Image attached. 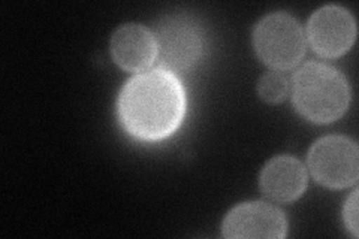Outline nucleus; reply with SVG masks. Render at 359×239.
Masks as SVG:
<instances>
[{"mask_svg": "<svg viewBox=\"0 0 359 239\" xmlns=\"http://www.w3.org/2000/svg\"><path fill=\"white\" fill-rule=\"evenodd\" d=\"M186 95L178 78L166 69H153L132 78L118 97L120 121L132 136L159 141L183 121Z\"/></svg>", "mask_w": 359, "mask_h": 239, "instance_id": "f257e3e1", "label": "nucleus"}, {"mask_svg": "<svg viewBox=\"0 0 359 239\" xmlns=\"http://www.w3.org/2000/svg\"><path fill=\"white\" fill-rule=\"evenodd\" d=\"M292 84L294 104L301 116L310 121H335L349 107V83L331 66L307 63L295 74Z\"/></svg>", "mask_w": 359, "mask_h": 239, "instance_id": "f03ea898", "label": "nucleus"}, {"mask_svg": "<svg viewBox=\"0 0 359 239\" xmlns=\"http://www.w3.org/2000/svg\"><path fill=\"white\" fill-rule=\"evenodd\" d=\"M157 57L170 72H186L202 59L205 50L204 30L189 14L163 17L156 26Z\"/></svg>", "mask_w": 359, "mask_h": 239, "instance_id": "7ed1b4c3", "label": "nucleus"}, {"mask_svg": "<svg viewBox=\"0 0 359 239\" xmlns=\"http://www.w3.org/2000/svg\"><path fill=\"white\" fill-rule=\"evenodd\" d=\"M253 42L259 59L280 71L299 63L306 51L299 22L285 13H274L262 18L255 29Z\"/></svg>", "mask_w": 359, "mask_h": 239, "instance_id": "20e7f679", "label": "nucleus"}, {"mask_svg": "<svg viewBox=\"0 0 359 239\" xmlns=\"http://www.w3.org/2000/svg\"><path fill=\"white\" fill-rule=\"evenodd\" d=\"M309 166L320 184L343 189L356 183L359 175V151L346 136H325L311 146Z\"/></svg>", "mask_w": 359, "mask_h": 239, "instance_id": "39448f33", "label": "nucleus"}, {"mask_svg": "<svg viewBox=\"0 0 359 239\" xmlns=\"http://www.w3.org/2000/svg\"><path fill=\"white\" fill-rule=\"evenodd\" d=\"M309 41L323 57H339L349 50L356 36L352 14L341 6L328 5L318 9L309 21Z\"/></svg>", "mask_w": 359, "mask_h": 239, "instance_id": "423d86ee", "label": "nucleus"}, {"mask_svg": "<svg viewBox=\"0 0 359 239\" xmlns=\"http://www.w3.org/2000/svg\"><path fill=\"white\" fill-rule=\"evenodd\" d=\"M287 221L276 207L264 202H249L233 208L223 223L226 238H285Z\"/></svg>", "mask_w": 359, "mask_h": 239, "instance_id": "0eeeda50", "label": "nucleus"}, {"mask_svg": "<svg viewBox=\"0 0 359 239\" xmlns=\"http://www.w3.org/2000/svg\"><path fill=\"white\" fill-rule=\"evenodd\" d=\"M111 54L121 69L141 72L153 64L157 57L154 33L141 25H125L111 39Z\"/></svg>", "mask_w": 359, "mask_h": 239, "instance_id": "6e6552de", "label": "nucleus"}, {"mask_svg": "<svg viewBox=\"0 0 359 239\" xmlns=\"http://www.w3.org/2000/svg\"><path fill=\"white\" fill-rule=\"evenodd\" d=\"M261 187L269 199L282 203L294 202L306 191V169L295 157H274L262 170Z\"/></svg>", "mask_w": 359, "mask_h": 239, "instance_id": "1a4fd4ad", "label": "nucleus"}, {"mask_svg": "<svg viewBox=\"0 0 359 239\" xmlns=\"http://www.w3.org/2000/svg\"><path fill=\"white\" fill-rule=\"evenodd\" d=\"M257 90H259V95L264 100L269 102V104H278L287 96L289 83L282 74L268 72L261 78Z\"/></svg>", "mask_w": 359, "mask_h": 239, "instance_id": "9d476101", "label": "nucleus"}, {"mask_svg": "<svg viewBox=\"0 0 359 239\" xmlns=\"http://www.w3.org/2000/svg\"><path fill=\"white\" fill-rule=\"evenodd\" d=\"M344 217H346V224L349 227V231L355 236H358V191L356 190L352 193L349 200H347Z\"/></svg>", "mask_w": 359, "mask_h": 239, "instance_id": "9b49d317", "label": "nucleus"}]
</instances>
